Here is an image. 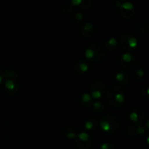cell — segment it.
<instances>
[{"instance_id":"obj_1","label":"cell","mask_w":149,"mask_h":149,"mask_svg":"<svg viewBox=\"0 0 149 149\" xmlns=\"http://www.w3.org/2000/svg\"><path fill=\"white\" fill-rule=\"evenodd\" d=\"M125 90L119 86H112L107 93L108 101L111 106L116 109L123 106L125 102Z\"/></svg>"},{"instance_id":"obj_2","label":"cell","mask_w":149,"mask_h":149,"mask_svg":"<svg viewBox=\"0 0 149 149\" xmlns=\"http://www.w3.org/2000/svg\"><path fill=\"white\" fill-rule=\"evenodd\" d=\"M85 57L92 62H98L105 58L106 52L105 48L98 44L90 45L85 51Z\"/></svg>"},{"instance_id":"obj_3","label":"cell","mask_w":149,"mask_h":149,"mask_svg":"<svg viewBox=\"0 0 149 149\" xmlns=\"http://www.w3.org/2000/svg\"><path fill=\"white\" fill-rule=\"evenodd\" d=\"M100 127L106 133H114L119 127V121L114 115H106L100 119Z\"/></svg>"},{"instance_id":"obj_4","label":"cell","mask_w":149,"mask_h":149,"mask_svg":"<svg viewBox=\"0 0 149 149\" xmlns=\"http://www.w3.org/2000/svg\"><path fill=\"white\" fill-rule=\"evenodd\" d=\"M119 44L121 47L127 51V52H130L138 46V41L130 33H125L120 37Z\"/></svg>"},{"instance_id":"obj_5","label":"cell","mask_w":149,"mask_h":149,"mask_svg":"<svg viewBox=\"0 0 149 149\" xmlns=\"http://www.w3.org/2000/svg\"><path fill=\"white\" fill-rule=\"evenodd\" d=\"M90 95L94 99H100L106 93V86L102 81H95L90 87Z\"/></svg>"},{"instance_id":"obj_6","label":"cell","mask_w":149,"mask_h":149,"mask_svg":"<svg viewBox=\"0 0 149 149\" xmlns=\"http://www.w3.org/2000/svg\"><path fill=\"white\" fill-rule=\"evenodd\" d=\"M122 66L125 69H132L136 65L137 60L130 52H125L119 57Z\"/></svg>"},{"instance_id":"obj_7","label":"cell","mask_w":149,"mask_h":149,"mask_svg":"<svg viewBox=\"0 0 149 149\" xmlns=\"http://www.w3.org/2000/svg\"><path fill=\"white\" fill-rule=\"evenodd\" d=\"M76 143L81 149H88L92 145V139L87 132H81L77 135Z\"/></svg>"},{"instance_id":"obj_8","label":"cell","mask_w":149,"mask_h":149,"mask_svg":"<svg viewBox=\"0 0 149 149\" xmlns=\"http://www.w3.org/2000/svg\"><path fill=\"white\" fill-rule=\"evenodd\" d=\"M144 112L141 109H135L131 111L130 119L135 125H141L144 121Z\"/></svg>"},{"instance_id":"obj_9","label":"cell","mask_w":149,"mask_h":149,"mask_svg":"<svg viewBox=\"0 0 149 149\" xmlns=\"http://www.w3.org/2000/svg\"><path fill=\"white\" fill-rule=\"evenodd\" d=\"M4 91L7 94L10 95H13L16 94L18 90V84L15 80L7 79L4 82Z\"/></svg>"},{"instance_id":"obj_10","label":"cell","mask_w":149,"mask_h":149,"mask_svg":"<svg viewBox=\"0 0 149 149\" xmlns=\"http://www.w3.org/2000/svg\"><path fill=\"white\" fill-rule=\"evenodd\" d=\"M89 68H90L89 63L86 61H83V60L77 61L74 65V70H75L76 73L79 75H83V74H86L88 71Z\"/></svg>"},{"instance_id":"obj_11","label":"cell","mask_w":149,"mask_h":149,"mask_svg":"<svg viewBox=\"0 0 149 149\" xmlns=\"http://www.w3.org/2000/svg\"><path fill=\"white\" fill-rule=\"evenodd\" d=\"M81 33L85 38H90L94 35L95 28L93 25L90 22L84 23L81 28Z\"/></svg>"},{"instance_id":"obj_12","label":"cell","mask_w":149,"mask_h":149,"mask_svg":"<svg viewBox=\"0 0 149 149\" xmlns=\"http://www.w3.org/2000/svg\"><path fill=\"white\" fill-rule=\"evenodd\" d=\"M116 80L120 85L125 86L129 83L130 77L126 71H121L116 74Z\"/></svg>"},{"instance_id":"obj_13","label":"cell","mask_w":149,"mask_h":149,"mask_svg":"<svg viewBox=\"0 0 149 149\" xmlns=\"http://www.w3.org/2000/svg\"><path fill=\"white\" fill-rule=\"evenodd\" d=\"M118 45V42L116 40V38L114 37H111L109 39H108L107 40H106L104 43L105 48L106 49L109 51H113L117 47Z\"/></svg>"},{"instance_id":"obj_14","label":"cell","mask_w":149,"mask_h":149,"mask_svg":"<svg viewBox=\"0 0 149 149\" xmlns=\"http://www.w3.org/2000/svg\"><path fill=\"white\" fill-rule=\"evenodd\" d=\"M80 102H81V105L84 106L85 107H88V106H92L93 97H91V95L89 93H86L82 95V96L80 98Z\"/></svg>"},{"instance_id":"obj_15","label":"cell","mask_w":149,"mask_h":149,"mask_svg":"<svg viewBox=\"0 0 149 149\" xmlns=\"http://www.w3.org/2000/svg\"><path fill=\"white\" fill-rule=\"evenodd\" d=\"M97 122L95 119H89L84 123V128L87 131H93L97 128Z\"/></svg>"},{"instance_id":"obj_16","label":"cell","mask_w":149,"mask_h":149,"mask_svg":"<svg viewBox=\"0 0 149 149\" xmlns=\"http://www.w3.org/2000/svg\"><path fill=\"white\" fill-rule=\"evenodd\" d=\"M63 135L65 137L68 139H74L77 138V133H76V130L74 128L71 127H68L65 128L63 131Z\"/></svg>"},{"instance_id":"obj_17","label":"cell","mask_w":149,"mask_h":149,"mask_svg":"<svg viewBox=\"0 0 149 149\" xmlns=\"http://www.w3.org/2000/svg\"><path fill=\"white\" fill-rule=\"evenodd\" d=\"M93 109L95 112L96 113H102L105 109L104 103L101 101H97L95 102L93 105Z\"/></svg>"},{"instance_id":"obj_18","label":"cell","mask_w":149,"mask_h":149,"mask_svg":"<svg viewBox=\"0 0 149 149\" xmlns=\"http://www.w3.org/2000/svg\"><path fill=\"white\" fill-rule=\"evenodd\" d=\"M4 76L7 79H12V80H15L18 77V74L16 71L12 69H7L5 71H4Z\"/></svg>"},{"instance_id":"obj_19","label":"cell","mask_w":149,"mask_h":149,"mask_svg":"<svg viewBox=\"0 0 149 149\" xmlns=\"http://www.w3.org/2000/svg\"><path fill=\"white\" fill-rule=\"evenodd\" d=\"M144 76H145V72L141 68H138V69H136L134 71L133 77L135 81H141L144 78Z\"/></svg>"},{"instance_id":"obj_20","label":"cell","mask_w":149,"mask_h":149,"mask_svg":"<svg viewBox=\"0 0 149 149\" xmlns=\"http://www.w3.org/2000/svg\"><path fill=\"white\" fill-rule=\"evenodd\" d=\"M120 13L122 17L127 19H130L135 15V10H124L120 8Z\"/></svg>"},{"instance_id":"obj_21","label":"cell","mask_w":149,"mask_h":149,"mask_svg":"<svg viewBox=\"0 0 149 149\" xmlns=\"http://www.w3.org/2000/svg\"><path fill=\"white\" fill-rule=\"evenodd\" d=\"M126 132L130 136H135L136 135V125H130L127 127Z\"/></svg>"},{"instance_id":"obj_22","label":"cell","mask_w":149,"mask_h":149,"mask_svg":"<svg viewBox=\"0 0 149 149\" xmlns=\"http://www.w3.org/2000/svg\"><path fill=\"white\" fill-rule=\"evenodd\" d=\"M141 95L143 97L146 99H148L149 97V89L148 84H145L143 86V87L141 90Z\"/></svg>"},{"instance_id":"obj_23","label":"cell","mask_w":149,"mask_h":149,"mask_svg":"<svg viewBox=\"0 0 149 149\" xmlns=\"http://www.w3.org/2000/svg\"><path fill=\"white\" fill-rule=\"evenodd\" d=\"M74 10V6L71 4H65L63 7V13L65 15L71 14Z\"/></svg>"},{"instance_id":"obj_24","label":"cell","mask_w":149,"mask_h":149,"mask_svg":"<svg viewBox=\"0 0 149 149\" xmlns=\"http://www.w3.org/2000/svg\"><path fill=\"white\" fill-rule=\"evenodd\" d=\"M93 0H81V4L79 7L81 9H88L92 5Z\"/></svg>"},{"instance_id":"obj_25","label":"cell","mask_w":149,"mask_h":149,"mask_svg":"<svg viewBox=\"0 0 149 149\" xmlns=\"http://www.w3.org/2000/svg\"><path fill=\"white\" fill-rule=\"evenodd\" d=\"M73 20L76 23H81L83 20V15L81 13H76L73 15Z\"/></svg>"},{"instance_id":"obj_26","label":"cell","mask_w":149,"mask_h":149,"mask_svg":"<svg viewBox=\"0 0 149 149\" xmlns=\"http://www.w3.org/2000/svg\"><path fill=\"white\" fill-rule=\"evenodd\" d=\"M119 7L124 10H134L133 4L130 2H125L123 4H120Z\"/></svg>"},{"instance_id":"obj_27","label":"cell","mask_w":149,"mask_h":149,"mask_svg":"<svg viewBox=\"0 0 149 149\" xmlns=\"http://www.w3.org/2000/svg\"><path fill=\"white\" fill-rule=\"evenodd\" d=\"M145 132V129L141 125H136V135H143Z\"/></svg>"},{"instance_id":"obj_28","label":"cell","mask_w":149,"mask_h":149,"mask_svg":"<svg viewBox=\"0 0 149 149\" xmlns=\"http://www.w3.org/2000/svg\"><path fill=\"white\" fill-rule=\"evenodd\" d=\"M100 149H115V147L112 144L106 143L102 144L101 146H100Z\"/></svg>"},{"instance_id":"obj_29","label":"cell","mask_w":149,"mask_h":149,"mask_svg":"<svg viewBox=\"0 0 149 149\" xmlns=\"http://www.w3.org/2000/svg\"><path fill=\"white\" fill-rule=\"evenodd\" d=\"M4 78H5V76H4V71L0 70V84H1L2 83H4Z\"/></svg>"},{"instance_id":"obj_30","label":"cell","mask_w":149,"mask_h":149,"mask_svg":"<svg viewBox=\"0 0 149 149\" xmlns=\"http://www.w3.org/2000/svg\"><path fill=\"white\" fill-rule=\"evenodd\" d=\"M81 0H72V3H71V4H72L73 6H76V7H79L80 4H81Z\"/></svg>"}]
</instances>
